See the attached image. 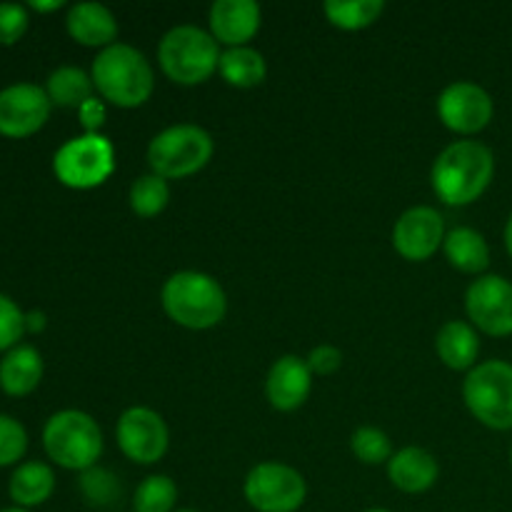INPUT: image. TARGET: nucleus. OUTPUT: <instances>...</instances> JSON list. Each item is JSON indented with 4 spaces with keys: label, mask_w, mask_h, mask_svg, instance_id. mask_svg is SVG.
Masks as SVG:
<instances>
[{
    "label": "nucleus",
    "mask_w": 512,
    "mask_h": 512,
    "mask_svg": "<svg viewBox=\"0 0 512 512\" xmlns=\"http://www.w3.org/2000/svg\"><path fill=\"white\" fill-rule=\"evenodd\" d=\"M443 253L448 258V263L453 265L458 273L465 275H485L490 265V245L485 240L483 233H478L475 228H458L448 230L443 243Z\"/></svg>",
    "instance_id": "nucleus-21"
},
{
    "label": "nucleus",
    "mask_w": 512,
    "mask_h": 512,
    "mask_svg": "<svg viewBox=\"0 0 512 512\" xmlns=\"http://www.w3.org/2000/svg\"><path fill=\"white\" fill-rule=\"evenodd\" d=\"M43 380V358L33 345H15L0 360V388L13 398L30 395Z\"/></svg>",
    "instance_id": "nucleus-20"
},
{
    "label": "nucleus",
    "mask_w": 512,
    "mask_h": 512,
    "mask_svg": "<svg viewBox=\"0 0 512 512\" xmlns=\"http://www.w3.org/2000/svg\"><path fill=\"white\" fill-rule=\"evenodd\" d=\"M495 175V155L480 140H455L435 158L430 183L448 205L475 203L483 198Z\"/></svg>",
    "instance_id": "nucleus-1"
},
{
    "label": "nucleus",
    "mask_w": 512,
    "mask_h": 512,
    "mask_svg": "<svg viewBox=\"0 0 512 512\" xmlns=\"http://www.w3.org/2000/svg\"><path fill=\"white\" fill-rule=\"evenodd\" d=\"M463 400L480 425L490 430H512V363L485 360L463 380Z\"/></svg>",
    "instance_id": "nucleus-7"
},
{
    "label": "nucleus",
    "mask_w": 512,
    "mask_h": 512,
    "mask_svg": "<svg viewBox=\"0 0 512 512\" xmlns=\"http://www.w3.org/2000/svg\"><path fill=\"white\" fill-rule=\"evenodd\" d=\"M468 323L490 338L512 335V283L503 275H480L465 290Z\"/></svg>",
    "instance_id": "nucleus-11"
},
{
    "label": "nucleus",
    "mask_w": 512,
    "mask_h": 512,
    "mask_svg": "<svg viewBox=\"0 0 512 512\" xmlns=\"http://www.w3.org/2000/svg\"><path fill=\"white\" fill-rule=\"evenodd\" d=\"M218 73L233 88L248 90L258 88L268 78V63H265L263 53L250 48V45H243V48H225L220 53Z\"/></svg>",
    "instance_id": "nucleus-22"
},
{
    "label": "nucleus",
    "mask_w": 512,
    "mask_h": 512,
    "mask_svg": "<svg viewBox=\"0 0 512 512\" xmlns=\"http://www.w3.org/2000/svg\"><path fill=\"white\" fill-rule=\"evenodd\" d=\"M313 370L308 360L298 355H283L275 360L265 378V398L278 413H293L303 408L305 400L313 393Z\"/></svg>",
    "instance_id": "nucleus-15"
},
{
    "label": "nucleus",
    "mask_w": 512,
    "mask_h": 512,
    "mask_svg": "<svg viewBox=\"0 0 512 512\" xmlns=\"http://www.w3.org/2000/svg\"><path fill=\"white\" fill-rule=\"evenodd\" d=\"M308 368L313 370V375H320V378H328V375L338 373L340 365H343V353H340L335 345H318V348L310 350Z\"/></svg>",
    "instance_id": "nucleus-33"
},
{
    "label": "nucleus",
    "mask_w": 512,
    "mask_h": 512,
    "mask_svg": "<svg viewBox=\"0 0 512 512\" xmlns=\"http://www.w3.org/2000/svg\"><path fill=\"white\" fill-rule=\"evenodd\" d=\"M78 490L90 508H113L123 498V483H120L118 475L108 468H100V465H93V468L80 473Z\"/></svg>",
    "instance_id": "nucleus-27"
},
{
    "label": "nucleus",
    "mask_w": 512,
    "mask_h": 512,
    "mask_svg": "<svg viewBox=\"0 0 512 512\" xmlns=\"http://www.w3.org/2000/svg\"><path fill=\"white\" fill-rule=\"evenodd\" d=\"M175 512H198V510H190V508H180V510H175Z\"/></svg>",
    "instance_id": "nucleus-40"
},
{
    "label": "nucleus",
    "mask_w": 512,
    "mask_h": 512,
    "mask_svg": "<svg viewBox=\"0 0 512 512\" xmlns=\"http://www.w3.org/2000/svg\"><path fill=\"white\" fill-rule=\"evenodd\" d=\"M68 35L85 48L105 50L118 43V20L113 10L100 3H75L70 5L65 18Z\"/></svg>",
    "instance_id": "nucleus-18"
},
{
    "label": "nucleus",
    "mask_w": 512,
    "mask_h": 512,
    "mask_svg": "<svg viewBox=\"0 0 512 512\" xmlns=\"http://www.w3.org/2000/svg\"><path fill=\"white\" fill-rule=\"evenodd\" d=\"M263 10L253 0H215L208 13V28L215 43L243 48L258 35Z\"/></svg>",
    "instance_id": "nucleus-16"
},
{
    "label": "nucleus",
    "mask_w": 512,
    "mask_h": 512,
    "mask_svg": "<svg viewBox=\"0 0 512 512\" xmlns=\"http://www.w3.org/2000/svg\"><path fill=\"white\" fill-rule=\"evenodd\" d=\"M90 78L105 103L123 110L145 105L155 90L153 65L128 43H115L100 50L90 68Z\"/></svg>",
    "instance_id": "nucleus-2"
},
{
    "label": "nucleus",
    "mask_w": 512,
    "mask_h": 512,
    "mask_svg": "<svg viewBox=\"0 0 512 512\" xmlns=\"http://www.w3.org/2000/svg\"><path fill=\"white\" fill-rule=\"evenodd\" d=\"M435 353L445 368L470 373L478 365L480 335L468 320H448L435 335Z\"/></svg>",
    "instance_id": "nucleus-19"
},
{
    "label": "nucleus",
    "mask_w": 512,
    "mask_h": 512,
    "mask_svg": "<svg viewBox=\"0 0 512 512\" xmlns=\"http://www.w3.org/2000/svg\"><path fill=\"white\" fill-rule=\"evenodd\" d=\"M115 440L118 448L130 463L135 465H155L165 458L170 445V430L165 425L163 415L153 408L135 405L128 408L118 418L115 425Z\"/></svg>",
    "instance_id": "nucleus-10"
},
{
    "label": "nucleus",
    "mask_w": 512,
    "mask_h": 512,
    "mask_svg": "<svg viewBox=\"0 0 512 512\" xmlns=\"http://www.w3.org/2000/svg\"><path fill=\"white\" fill-rule=\"evenodd\" d=\"M43 448L55 465L83 473L103 455V430L83 410H60L45 423Z\"/></svg>",
    "instance_id": "nucleus-5"
},
{
    "label": "nucleus",
    "mask_w": 512,
    "mask_h": 512,
    "mask_svg": "<svg viewBox=\"0 0 512 512\" xmlns=\"http://www.w3.org/2000/svg\"><path fill=\"white\" fill-rule=\"evenodd\" d=\"M243 495L255 512H298L308 498V483L293 465L268 460L245 475Z\"/></svg>",
    "instance_id": "nucleus-9"
},
{
    "label": "nucleus",
    "mask_w": 512,
    "mask_h": 512,
    "mask_svg": "<svg viewBox=\"0 0 512 512\" xmlns=\"http://www.w3.org/2000/svg\"><path fill=\"white\" fill-rule=\"evenodd\" d=\"M503 240H505V248H508V255L512 258V213L508 218V223H505V233H503Z\"/></svg>",
    "instance_id": "nucleus-37"
},
{
    "label": "nucleus",
    "mask_w": 512,
    "mask_h": 512,
    "mask_svg": "<svg viewBox=\"0 0 512 512\" xmlns=\"http://www.w3.org/2000/svg\"><path fill=\"white\" fill-rule=\"evenodd\" d=\"M0 512H30V510H25V508H5V510H0Z\"/></svg>",
    "instance_id": "nucleus-38"
},
{
    "label": "nucleus",
    "mask_w": 512,
    "mask_h": 512,
    "mask_svg": "<svg viewBox=\"0 0 512 512\" xmlns=\"http://www.w3.org/2000/svg\"><path fill=\"white\" fill-rule=\"evenodd\" d=\"M25 313L0 293V350H13L25 333Z\"/></svg>",
    "instance_id": "nucleus-31"
},
{
    "label": "nucleus",
    "mask_w": 512,
    "mask_h": 512,
    "mask_svg": "<svg viewBox=\"0 0 512 512\" xmlns=\"http://www.w3.org/2000/svg\"><path fill=\"white\" fill-rule=\"evenodd\" d=\"M178 485L170 475H148L133 493V512H175Z\"/></svg>",
    "instance_id": "nucleus-28"
},
{
    "label": "nucleus",
    "mask_w": 512,
    "mask_h": 512,
    "mask_svg": "<svg viewBox=\"0 0 512 512\" xmlns=\"http://www.w3.org/2000/svg\"><path fill=\"white\" fill-rule=\"evenodd\" d=\"M50 103L45 88L33 83H15L0 90V135L28 138L38 133L50 118Z\"/></svg>",
    "instance_id": "nucleus-14"
},
{
    "label": "nucleus",
    "mask_w": 512,
    "mask_h": 512,
    "mask_svg": "<svg viewBox=\"0 0 512 512\" xmlns=\"http://www.w3.org/2000/svg\"><path fill=\"white\" fill-rule=\"evenodd\" d=\"M115 170V148L105 135L83 133L58 148L53 173L65 188L93 190L103 185Z\"/></svg>",
    "instance_id": "nucleus-8"
},
{
    "label": "nucleus",
    "mask_w": 512,
    "mask_h": 512,
    "mask_svg": "<svg viewBox=\"0 0 512 512\" xmlns=\"http://www.w3.org/2000/svg\"><path fill=\"white\" fill-rule=\"evenodd\" d=\"M220 45L210 30L198 25H175L158 43V65L175 85H200L218 73Z\"/></svg>",
    "instance_id": "nucleus-4"
},
{
    "label": "nucleus",
    "mask_w": 512,
    "mask_h": 512,
    "mask_svg": "<svg viewBox=\"0 0 512 512\" xmlns=\"http://www.w3.org/2000/svg\"><path fill=\"white\" fill-rule=\"evenodd\" d=\"M130 512H133V510H130Z\"/></svg>",
    "instance_id": "nucleus-42"
},
{
    "label": "nucleus",
    "mask_w": 512,
    "mask_h": 512,
    "mask_svg": "<svg viewBox=\"0 0 512 512\" xmlns=\"http://www.w3.org/2000/svg\"><path fill=\"white\" fill-rule=\"evenodd\" d=\"M25 450H28V433L23 425L10 415H0V468L23 460Z\"/></svg>",
    "instance_id": "nucleus-30"
},
{
    "label": "nucleus",
    "mask_w": 512,
    "mask_h": 512,
    "mask_svg": "<svg viewBox=\"0 0 512 512\" xmlns=\"http://www.w3.org/2000/svg\"><path fill=\"white\" fill-rule=\"evenodd\" d=\"M495 115V103L488 90L470 80H455L445 85L438 95V118L450 133L470 135L483 133Z\"/></svg>",
    "instance_id": "nucleus-12"
},
{
    "label": "nucleus",
    "mask_w": 512,
    "mask_h": 512,
    "mask_svg": "<svg viewBox=\"0 0 512 512\" xmlns=\"http://www.w3.org/2000/svg\"><path fill=\"white\" fill-rule=\"evenodd\" d=\"M28 8L18 3H0V45H15L28 30Z\"/></svg>",
    "instance_id": "nucleus-32"
},
{
    "label": "nucleus",
    "mask_w": 512,
    "mask_h": 512,
    "mask_svg": "<svg viewBox=\"0 0 512 512\" xmlns=\"http://www.w3.org/2000/svg\"><path fill=\"white\" fill-rule=\"evenodd\" d=\"M440 478V465L430 450L408 445L400 448L388 463V480L405 495L428 493Z\"/></svg>",
    "instance_id": "nucleus-17"
},
{
    "label": "nucleus",
    "mask_w": 512,
    "mask_h": 512,
    "mask_svg": "<svg viewBox=\"0 0 512 512\" xmlns=\"http://www.w3.org/2000/svg\"><path fill=\"white\" fill-rule=\"evenodd\" d=\"M160 305L175 325L185 330H210L228 313L223 285L200 270H178L160 288Z\"/></svg>",
    "instance_id": "nucleus-3"
},
{
    "label": "nucleus",
    "mask_w": 512,
    "mask_h": 512,
    "mask_svg": "<svg viewBox=\"0 0 512 512\" xmlns=\"http://www.w3.org/2000/svg\"><path fill=\"white\" fill-rule=\"evenodd\" d=\"M78 113H80V120H83V125H85V133H98V125H103V120H105L103 103L93 98V100H88V103H85Z\"/></svg>",
    "instance_id": "nucleus-34"
},
{
    "label": "nucleus",
    "mask_w": 512,
    "mask_h": 512,
    "mask_svg": "<svg viewBox=\"0 0 512 512\" xmlns=\"http://www.w3.org/2000/svg\"><path fill=\"white\" fill-rule=\"evenodd\" d=\"M445 218L430 205L405 210L393 225V248L408 263H425L445 243Z\"/></svg>",
    "instance_id": "nucleus-13"
},
{
    "label": "nucleus",
    "mask_w": 512,
    "mask_h": 512,
    "mask_svg": "<svg viewBox=\"0 0 512 512\" xmlns=\"http://www.w3.org/2000/svg\"><path fill=\"white\" fill-rule=\"evenodd\" d=\"M215 153L213 135L193 123L160 130L148 145V165L165 180H183L200 173Z\"/></svg>",
    "instance_id": "nucleus-6"
},
{
    "label": "nucleus",
    "mask_w": 512,
    "mask_h": 512,
    "mask_svg": "<svg viewBox=\"0 0 512 512\" xmlns=\"http://www.w3.org/2000/svg\"><path fill=\"white\" fill-rule=\"evenodd\" d=\"M28 8L38 10V13H53V10L63 8V0H48V3H43V0H30Z\"/></svg>",
    "instance_id": "nucleus-36"
},
{
    "label": "nucleus",
    "mask_w": 512,
    "mask_h": 512,
    "mask_svg": "<svg viewBox=\"0 0 512 512\" xmlns=\"http://www.w3.org/2000/svg\"><path fill=\"white\" fill-rule=\"evenodd\" d=\"M350 450L363 465H388L395 455L390 435L373 425H363L350 435Z\"/></svg>",
    "instance_id": "nucleus-29"
},
{
    "label": "nucleus",
    "mask_w": 512,
    "mask_h": 512,
    "mask_svg": "<svg viewBox=\"0 0 512 512\" xmlns=\"http://www.w3.org/2000/svg\"><path fill=\"white\" fill-rule=\"evenodd\" d=\"M510 465H512V445H510Z\"/></svg>",
    "instance_id": "nucleus-41"
},
{
    "label": "nucleus",
    "mask_w": 512,
    "mask_h": 512,
    "mask_svg": "<svg viewBox=\"0 0 512 512\" xmlns=\"http://www.w3.org/2000/svg\"><path fill=\"white\" fill-rule=\"evenodd\" d=\"M323 10L330 25L355 33V30H365L378 23L385 3L383 0H328Z\"/></svg>",
    "instance_id": "nucleus-25"
},
{
    "label": "nucleus",
    "mask_w": 512,
    "mask_h": 512,
    "mask_svg": "<svg viewBox=\"0 0 512 512\" xmlns=\"http://www.w3.org/2000/svg\"><path fill=\"white\" fill-rule=\"evenodd\" d=\"M365 512H393V510H388V508H370V510H365Z\"/></svg>",
    "instance_id": "nucleus-39"
},
{
    "label": "nucleus",
    "mask_w": 512,
    "mask_h": 512,
    "mask_svg": "<svg viewBox=\"0 0 512 512\" xmlns=\"http://www.w3.org/2000/svg\"><path fill=\"white\" fill-rule=\"evenodd\" d=\"M50 103L60 105V108H75L80 110L88 100H93L95 85L85 70L75 68V65H63V68L53 70L45 85Z\"/></svg>",
    "instance_id": "nucleus-24"
},
{
    "label": "nucleus",
    "mask_w": 512,
    "mask_h": 512,
    "mask_svg": "<svg viewBox=\"0 0 512 512\" xmlns=\"http://www.w3.org/2000/svg\"><path fill=\"white\" fill-rule=\"evenodd\" d=\"M130 210H133L138 218H158L170 203V185L168 180L160 178V175L148 173L140 175V178L133 180L128 193Z\"/></svg>",
    "instance_id": "nucleus-26"
},
{
    "label": "nucleus",
    "mask_w": 512,
    "mask_h": 512,
    "mask_svg": "<svg viewBox=\"0 0 512 512\" xmlns=\"http://www.w3.org/2000/svg\"><path fill=\"white\" fill-rule=\"evenodd\" d=\"M55 490V473L45 463H23L10 475L8 493L18 508L43 505Z\"/></svg>",
    "instance_id": "nucleus-23"
},
{
    "label": "nucleus",
    "mask_w": 512,
    "mask_h": 512,
    "mask_svg": "<svg viewBox=\"0 0 512 512\" xmlns=\"http://www.w3.org/2000/svg\"><path fill=\"white\" fill-rule=\"evenodd\" d=\"M25 328L30 330V333H40V330L45 328V315L40 313V310H33V313L25 315Z\"/></svg>",
    "instance_id": "nucleus-35"
}]
</instances>
